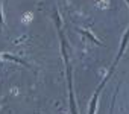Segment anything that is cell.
I'll use <instances>...</instances> for the list:
<instances>
[{"mask_svg":"<svg viewBox=\"0 0 129 114\" xmlns=\"http://www.w3.org/2000/svg\"><path fill=\"white\" fill-rule=\"evenodd\" d=\"M114 100H115V96L112 97V102H111V111H109V114H112V112H114Z\"/></svg>","mask_w":129,"mask_h":114,"instance_id":"obj_2","label":"cell"},{"mask_svg":"<svg viewBox=\"0 0 129 114\" xmlns=\"http://www.w3.org/2000/svg\"><path fill=\"white\" fill-rule=\"evenodd\" d=\"M127 41H129V31H127V32H126V35L123 37V41H121V47H120V52H118V55H117V58H115V63H114V66H115V64L118 63V60H120V56L123 55V52H124V47H126V43H127ZM114 66H112V69H114ZM112 69H111V70H112Z\"/></svg>","mask_w":129,"mask_h":114,"instance_id":"obj_1","label":"cell"}]
</instances>
